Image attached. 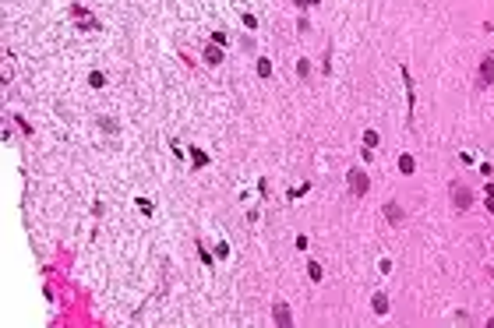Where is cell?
<instances>
[{
	"instance_id": "6da1fadb",
	"label": "cell",
	"mask_w": 494,
	"mask_h": 328,
	"mask_svg": "<svg viewBox=\"0 0 494 328\" xmlns=\"http://www.w3.org/2000/svg\"><path fill=\"white\" fill-rule=\"evenodd\" d=\"M452 205H455L459 212H466V208L473 205V191H470L463 180H455V184H452Z\"/></svg>"
},
{
	"instance_id": "7a4b0ae2",
	"label": "cell",
	"mask_w": 494,
	"mask_h": 328,
	"mask_svg": "<svg viewBox=\"0 0 494 328\" xmlns=\"http://www.w3.org/2000/svg\"><path fill=\"white\" fill-rule=\"evenodd\" d=\"M346 187H350L353 198H364V194H367V187H371V180H367V173H364V169H350Z\"/></svg>"
},
{
	"instance_id": "3957f363",
	"label": "cell",
	"mask_w": 494,
	"mask_h": 328,
	"mask_svg": "<svg viewBox=\"0 0 494 328\" xmlns=\"http://www.w3.org/2000/svg\"><path fill=\"white\" fill-rule=\"evenodd\" d=\"M272 318H276V325H282V328H286V325H293V314H289V307H286L282 300L276 304V307H272Z\"/></svg>"
},
{
	"instance_id": "277c9868",
	"label": "cell",
	"mask_w": 494,
	"mask_h": 328,
	"mask_svg": "<svg viewBox=\"0 0 494 328\" xmlns=\"http://www.w3.org/2000/svg\"><path fill=\"white\" fill-rule=\"evenodd\" d=\"M480 82L484 85H494V53L484 57V64H480Z\"/></svg>"
},
{
	"instance_id": "5b68a950",
	"label": "cell",
	"mask_w": 494,
	"mask_h": 328,
	"mask_svg": "<svg viewBox=\"0 0 494 328\" xmlns=\"http://www.w3.org/2000/svg\"><path fill=\"white\" fill-rule=\"evenodd\" d=\"M385 219H388L392 226H403V219H406V215H403V208H399L396 201H388V205H385Z\"/></svg>"
},
{
	"instance_id": "8992f818",
	"label": "cell",
	"mask_w": 494,
	"mask_h": 328,
	"mask_svg": "<svg viewBox=\"0 0 494 328\" xmlns=\"http://www.w3.org/2000/svg\"><path fill=\"white\" fill-rule=\"evenodd\" d=\"M205 64H209V67H219V64H222V50H219V46H205Z\"/></svg>"
},
{
	"instance_id": "52a82bcc",
	"label": "cell",
	"mask_w": 494,
	"mask_h": 328,
	"mask_svg": "<svg viewBox=\"0 0 494 328\" xmlns=\"http://www.w3.org/2000/svg\"><path fill=\"white\" fill-rule=\"evenodd\" d=\"M371 307H374V314H378V318H381V314H388V297H385V293H374Z\"/></svg>"
},
{
	"instance_id": "ba28073f",
	"label": "cell",
	"mask_w": 494,
	"mask_h": 328,
	"mask_svg": "<svg viewBox=\"0 0 494 328\" xmlns=\"http://www.w3.org/2000/svg\"><path fill=\"white\" fill-rule=\"evenodd\" d=\"M413 169H417V159H413V156H399V173H406V176H410Z\"/></svg>"
},
{
	"instance_id": "9c48e42d",
	"label": "cell",
	"mask_w": 494,
	"mask_h": 328,
	"mask_svg": "<svg viewBox=\"0 0 494 328\" xmlns=\"http://www.w3.org/2000/svg\"><path fill=\"white\" fill-rule=\"evenodd\" d=\"M364 145H367V149H378V145H381L378 131H364Z\"/></svg>"
},
{
	"instance_id": "30bf717a",
	"label": "cell",
	"mask_w": 494,
	"mask_h": 328,
	"mask_svg": "<svg viewBox=\"0 0 494 328\" xmlns=\"http://www.w3.org/2000/svg\"><path fill=\"white\" fill-rule=\"evenodd\" d=\"M258 75H261V78H272V64H269V60H265V57H261V60H258Z\"/></svg>"
},
{
	"instance_id": "8fae6325",
	"label": "cell",
	"mask_w": 494,
	"mask_h": 328,
	"mask_svg": "<svg viewBox=\"0 0 494 328\" xmlns=\"http://www.w3.org/2000/svg\"><path fill=\"white\" fill-rule=\"evenodd\" d=\"M307 275H311L314 282H321V265H318V261H311V265H307Z\"/></svg>"
},
{
	"instance_id": "7c38bea8",
	"label": "cell",
	"mask_w": 494,
	"mask_h": 328,
	"mask_svg": "<svg viewBox=\"0 0 494 328\" xmlns=\"http://www.w3.org/2000/svg\"><path fill=\"white\" fill-rule=\"evenodd\" d=\"M88 85H92V88H103V85H106V78H103L99 71H92V75H88Z\"/></svg>"
},
{
	"instance_id": "4fadbf2b",
	"label": "cell",
	"mask_w": 494,
	"mask_h": 328,
	"mask_svg": "<svg viewBox=\"0 0 494 328\" xmlns=\"http://www.w3.org/2000/svg\"><path fill=\"white\" fill-rule=\"evenodd\" d=\"M191 159H194V166H205V163H209V156H205L202 149H194V152H191Z\"/></svg>"
},
{
	"instance_id": "5bb4252c",
	"label": "cell",
	"mask_w": 494,
	"mask_h": 328,
	"mask_svg": "<svg viewBox=\"0 0 494 328\" xmlns=\"http://www.w3.org/2000/svg\"><path fill=\"white\" fill-rule=\"evenodd\" d=\"M487 208H491V212H494V184H491V187H487Z\"/></svg>"
},
{
	"instance_id": "9a60e30c",
	"label": "cell",
	"mask_w": 494,
	"mask_h": 328,
	"mask_svg": "<svg viewBox=\"0 0 494 328\" xmlns=\"http://www.w3.org/2000/svg\"><path fill=\"white\" fill-rule=\"evenodd\" d=\"M293 4H297V7H314L318 0H293Z\"/></svg>"
}]
</instances>
